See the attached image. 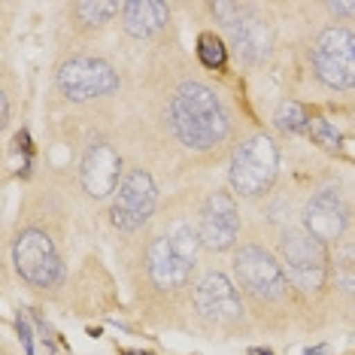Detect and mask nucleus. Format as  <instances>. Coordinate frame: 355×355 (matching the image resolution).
<instances>
[{
    "mask_svg": "<svg viewBox=\"0 0 355 355\" xmlns=\"http://www.w3.org/2000/svg\"><path fill=\"white\" fill-rule=\"evenodd\" d=\"M171 116L176 137L191 149H213L228 137V116L222 110V101L213 94V88L200 83H185L176 88Z\"/></svg>",
    "mask_w": 355,
    "mask_h": 355,
    "instance_id": "obj_1",
    "label": "nucleus"
},
{
    "mask_svg": "<svg viewBox=\"0 0 355 355\" xmlns=\"http://www.w3.org/2000/svg\"><path fill=\"white\" fill-rule=\"evenodd\" d=\"M277 167H279V155L273 140L252 137L231 158V185L240 195H249V198L264 195L270 189V182L277 180Z\"/></svg>",
    "mask_w": 355,
    "mask_h": 355,
    "instance_id": "obj_2",
    "label": "nucleus"
},
{
    "mask_svg": "<svg viewBox=\"0 0 355 355\" xmlns=\"http://www.w3.org/2000/svg\"><path fill=\"white\" fill-rule=\"evenodd\" d=\"M279 252H282V264H286L288 279L297 288H304V292L322 288L328 273V252L322 240H316L310 231H286Z\"/></svg>",
    "mask_w": 355,
    "mask_h": 355,
    "instance_id": "obj_3",
    "label": "nucleus"
},
{
    "mask_svg": "<svg viewBox=\"0 0 355 355\" xmlns=\"http://www.w3.org/2000/svg\"><path fill=\"white\" fill-rule=\"evenodd\" d=\"M316 73L331 88H352L355 85V34L346 28H328L319 34L313 49Z\"/></svg>",
    "mask_w": 355,
    "mask_h": 355,
    "instance_id": "obj_4",
    "label": "nucleus"
},
{
    "mask_svg": "<svg viewBox=\"0 0 355 355\" xmlns=\"http://www.w3.org/2000/svg\"><path fill=\"white\" fill-rule=\"evenodd\" d=\"M155 209V182L146 171H131L119 182L112 198V225L119 231H137Z\"/></svg>",
    "mask_w": 355,
    "mask_h": 355,
    "instance_id": "obj_5",
    "label": "nucleus"
},
{
    "mask_svg": "<svg viewBox=\"0 0 355 355\" xmlns=\"http://www.w3.org/2000/svg\"><path fill=\"white\" fill-rule=\"evenodd\" d=\"M15 268L34 286H55L64 277V264L58 252H55L49 234L34 231V228L15 240Z\"/></svg>",
    "mask_w": 355,
    "mask_h": 355,
    "instance_id": "obj_6",
    "label": "nucleus"
},
{
    "mask_svg": "<svg viewBox=\"0 0 355 355\" xmlns=\"http://www.w3.org/2000/svg\"><path fill=\"white\" fill-rule=\"evenodd\" d=\"M58 85L70 101H92L116 92L119 76L101 58H73L58 70Z\"/></svg>",
    "mask_w": 355,
    "mask_h": 355,
    "instance_id": "obj_7",
    "label": "nucleus"
},
{
    "mask_svg": "<svg viewBox=\"0 0 355 355\" xmlns=\"http://www.w3.org/2000/svg\"><path fill=\"white\" fill-rule=\"evenodd\" d=\"M234 270H237V279L243 282V288H249L258 297L273 301V297L286 292V273L273 261V255H268L258 246L240 249L237 258H234Z\"/></svg>",
    "mask_w": 355,
    "mask_h": 355,
    "instance_id": "obj_8",
    "label": "nucleus"
},
{
    "mask_svg": "<svg viewBox=\"0 0 355 355\" xmlns=\"http://www.w3.org/2000/svg\"><path fill=\"white\" fill-rule=\"evenodd\" d=\"M240 234V216H237V204L231 200V195L216 191L207 198L204 204V216H200V243L207 249H231L237 243Z\"/></svg>",
    "mask_w": 355,
    "mask_h": 355,
    "instance_id": "obj_9",
    "label": "nucleus"
},
{
    "mask_svg": "<svg viewBox=\"0 0 355 355\" xmlns=\"http://www.w3.org/2000/svg\"><path fill=\"white\" fill-rule=\"evenodd\" d=\"M195 306L207 319H216V322H231L243 313L237 288H234V282L225 277V273H207V277L198 282Z\"/></svg>",
    "mask_w": 355,
    "mask_h": 355,
    "instance_id": "obj_10",
    "label": "nucleus"
},
{
    "mask_svg": "<svg viewBox=\"0 0 355 355\" xmlns=\"http://www.w3.org/2000/svg\"><path fill=\"white\" fill-rule=\"evenodd\" d=\"M119 171H122L119 152L107 146V143H98V146L85 152L83 167H79V180H83L85 191L92 198H107L119 185Z\"/></svg>",
    "mask_w": 355,
    "mask_h": 355,
    "instance_id": "obj_11",
    "label": "nucleus"
},
{
    "mask_svg": "<svg viewBox=\"0 0 355 355\" xmlns=\"http://www.w3.org/2000/svg\"><path fill=\"white\" fill-rule=\"evenodd\" d=\"M304 225L316 240H337L346 231V204L337 195V189H325L306 204Z\"/></svg>",
    "mask_w": 355,
    "mask_h": 355,
    "instance_id": "obj_12",
    "label": "nucleus"
},
{
    "mask_svg": "<svg viewBox=\"0 0 355 355\" xmlns=\"http://www.w3.org/2000/svg\"><path fill=\"white\" fill-rule=\"evenodd\" d=\"M189 270H191V264H185L180 258V252H176L173 243H171V237H161L152 243L149 273H152V279H155V286H161V288L182 286V282L189 279Z\"/></svg>",
    "mask_w": 355,
    "mask_h": 355,
    "instance_id": "obj_13",
    "label": "nucleus"
},
{
    "mask_svg": "<svg viewBox=\"0 0 355 355\" xmlns=\"http://www.w3.org/2000/svg\"><path fill=\"white\" fill-rule=\"evenodd\" d=\"M231 43L240 61L246 64H261L270 52V28L255 15H246L237 28H231Z\"/></svg>",
    "mask_w": 355,
    "mask_h": 355,
    "instance_id": "obj_14",
    "label": "nucleus"
},
{
    "mask_svg": "<svg viewBox=\"0 0 355 355\" xmlns=\"http://www.w3.org/2000/svg\"><path fill=\"white\" fill-rule=\"evenodd\" d=\"M122 19L131 37H152L167 25V6L161 0H131L122 6Z\"/></svg>",
    "mask_w": 355,
    "mask_h": 355,
    "instance_id": "obj_15",
    "label": "nucleus"
},
{
    "mask_svg": "<svg viewBox=\"0 0 355 355\" xmlns=\"http://www.w3.org/2000/svg\"><path fill=\"white\" fill-rule=\"evenodd\" d=\"M171 243H173V249L180 252V258L185 264H195L198 249L204 246L200 243V231H195L191 225H176L173 234H171Z\"/></svg>",
    "mask_w": 355,
    "mask_h": 355,
    "instance_id": "obj_16",
    "label": "nucleus"
},
{
    "mask_svg": "<svg viewBox=\"0 0 355 355\" xmlns=\"http://www.w3.org/2000/svg\"><path fill=\"white\" fill-rule=\"evenodd\" d=\"M306 125H310V116H306V110L301 107V103H295V101L279 103V110H277V128L279 131L297 134V131H304Z\"/></svg>",
    "mask_w": 355,
    "mask_h": 355,
    "instance_id": "obj_17",
    "label": "nucleus"
},
{
    "mask_svg": "<svg viewBox=\"0 0 355 355\" xmlns=\"http://www.w3.org/2000/svg\"><path fill=\"white\" fill-rule=\"evenodd\" d=\"M334 279L346 292H355V243L340 246V252L334 258Z\"/></svg>",
    "mask_w": 355,
    "mask_h": 355,
    "instance_id": "obj_18",
    "label": "nucleus"
},
{
    "mask_svg": "<svg viewBox=\"0 0 355 355\" xmlns=\"http://www.w3.org/2000/svg\"><path fill=\"white\" fill-rule=\"evenodd\" d=\"M198 58L204 67H213V70H219L222 64H225V46H222V40L216 37V34H204L198 40Z\"/></svg>",
    "mask_w": 355,
    "mask_h": 355,
    "instance_id": "obj_19",
    "label": "nucleus"
},
{
    "mask_svg": "<svg viewBox=\"0 0 355 355\" xmlns=\"http://www.w3.org/2000/svg\"><path fill=\"white\" fill-rule=\"evenodd\" d=\"M79 19L85 21V25H101V21H107L112 12H116V3H103V0H94V3H79L76 6Z\"/></svg>",
    "mask_w": 355,
    "mask_h": 355,
    "instance_id": "obj_20",
    "label": "nucleus"
},
{
    "mask_svg": "<svg viewBox=\"0 0 355 355\" xmlns=\"http://www.w3.org/2000/svg\"><path fill=\"white\" fill-rule=\"evenodd\" d=\"M243 12H246L243 3H228V0H219V3H213V15L222 21L225 28H237L240 21H243Z\"/></svg>",
    "mask_w": 355,
    "mask_h": 355,
    "instance_id": "obj_21",
    "label": "nucleus"
},
{
    "mask_svg": "<svg viewBox=\"0 0 355 355\" xmlns=\"http://www.w3.org/2000/svg\"><path fill=\"white\" fill-rule=\"evenodd\" d=\"M310 131H313V137H316V143H322L325 149H337V146H340V131H337L328 119H316V122L310 125Z\"/></svg>",
    "mask_w": 355,
    "mask_h": 355,
    "instance_id": "obj_22",
    "label": "nucleus"
},
{
    "mask_svg": "<svg viewBox=\"0 0 355 355\" xmlns=\"http://www.w3.org/2000/svg\"><path fill=\"white\" fill-rule=\"evenodd\" d=\"M19 334H21V343H25V352H28V355H40V352H37L34 325H31L28 313H19Z\"/></svg>",
    "mask_w": 355,
    "mask_h": 355,
    "instance_id": "obj_23",
    "label": "nucleus"
},
{
    "mask_svg": "<svg viewBox=\"0 0 355 355\" xmlns=\"http://www.w3.org/2000/svg\"><path fill=\"white\" fill-rule=\"evenodd\" d=\"M328 10L334 15H355V0L352 3H340V0H337V3H328Z\"/></svg>",
    "mask_w": 355,
    "mask_h": 355,
    "instance_id": "obj_24",
    "label": "nucleus"
},
{
    "mask_svg": "<svg viewBox=\"0 0 355 355\" xmlns=\"http://www.w3.org/2000/svg\"><path fill=\"white\" fill-rule=\"evenodd\" d=\"M252 355H270V352H268V349H264V352H261V349H255Z\"/></svg>",
    "mask_w": 355,
    "mask_h": 355,
    "instance_id": "obj_25",
    "label": "nucleus"
}]
</instances>
